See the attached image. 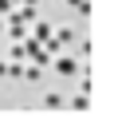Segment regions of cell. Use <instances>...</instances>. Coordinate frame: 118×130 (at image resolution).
<instances>
[{
    "mask_svg": "<svg viewBox=\"0 0 118 130\" xmlns=\"http://www.w3.org/2000/svg\"><path fill=\"white\" fill-rule=\"evenodd\" d=\"M75 59H71V55H63V59H55V71H59V75H75Z\"/></svg>",
    "mask_w": 118,
    "mask_h": 130,
    "instance_id": "1",
    "label": "cell"
},
{
    "mask_svg": "<svg viewBox=\"0 0 118 130\" xmlns=\"http://www.w3.org/2000/svg\"><path fill=\"white\" fill-rule=\"evenodd\" d=\"M55 40H59V43H71V40H75V28H55Z\"/></svg>",
    "mask_w": 118,
    "mask_h": 130,
    "instance_id": "2",
    "label": "cell"
},
{
    "mask_svg": "<svg viewBox=\"0 0 118 130\" xmlns=\"http://www.w3.org/2000/svg\"><path fill=\"white\" fill-rule=\"evenodd\" d=\"M43 103H47V106H51V110H59V106H63V95H47V99H43Z\"/></svg>",
    "mask_w": 118,
    "mask_h": 130,
    "instance_id": "3",
    "label": "cell"
},
{
    "mask_svg": "<svg viewBox=\"0 0 118 130\" xmlns=\"http://www.w3.org/2000/svg\"><path fill=\"white\" fill-rule=\"evenodd\" d=\"M47 36H51V28H47V24H36V43H39V40H47Z\"/></svg>",
    "mask_w": 118,
    "mask_h": 130,
    "instance_id": "4",
    "label": "cell"
}]
</instances>
